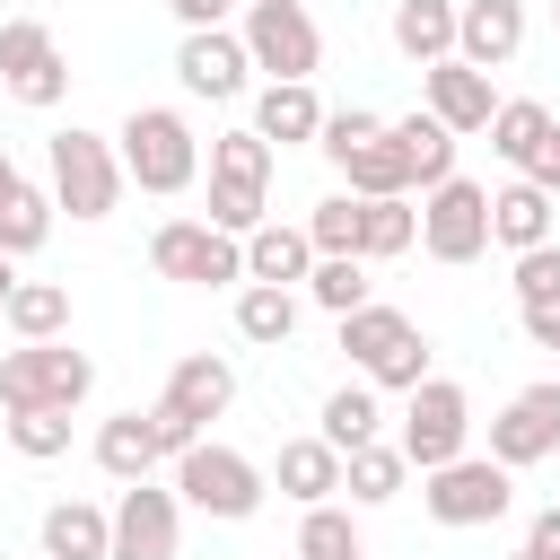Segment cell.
I'll list each match as a JSON object with an SVG mask.
<instances>
[{
    "label": "cell",
    "instance_id": "obj_1",
    "mask_svg": "<svg viewBox=\"0 0 560 560\" xmlns=\"http://www.w3.org/2000/svg\"><path fill=\"white\" fill-rule=\"evenodd\" d=\"M341 350L359 359V376L376 385V394H411V385H429V332L402 315V306H350L341 315Z\"/></svg>",
    "mask_w": 560,
    "mask_h": 560
},
{
    "label": "cell",
    "instance_id": "obj_2",
    "mask_svg": "<svg viewBox=\"0 0 560 560\" xmlns=\"http://www.w3.org/2000/svg\"><path fill=\"white\" fill-rule=\"evenodd\" d=\"M114 149H122V175H131L140 192H158V201L201 175V140H192V122H184L175 105H131L122 131H114Z\"/></svg>",
    "mask_w": 560,
    "mask_h": 560
},
{
    "label": "cell",
    "instance_id": "obj_3",
    "mask_svg": "<svg viewBox=\"0 0 560 560\" xmlns=\"http://www.w3.org/2000/svg\"><path fill=\"white\" fill-rule=\"evenodd\" d=\"M44 158H52V201H61L70 219H114V201H122L131 175H122V149H114L105 131H79V122H70V131H52Z\"/></svg>",
    "mask_w": 560,
    "mask_h": 560
},
{
    "label": "cell",
    "instance_id": "obj_4",
    "mask_svg": "<svg viewBox=\"0 0 560 560\" xmlns=\"http://www.w3.org/2000/svg\"><path fill=\"white\" fill-rule=\"evenodd\" d=\"M175 499L201 508V516H219V525H245L262 508V464L236 455V446H219V438H201V446L175 455Z\"/></svg>",
    "mask_w": 560,
    "mask_h": 560
},
{
    "label": "cell",
    "instance_id": "obj_5",
    "mask_svg": "<svg viewBox=\"0 0 560 560\" xmlns=\"http://www.w3.org/2000/svg\"><path fill=\"white\" fill-rule=\"evenodd\" d=\"M88 385H96V359L70 350V341H18V350L0 359V411H26V402H61V411H79Z\"/></svg>",
    "mask_w": 560,
    "mask_h": 560
},
{
    "label": "cell",
    "instance_id": "obj_6",
    "mask_svg": "<svg viewBox=\"0 0 560 560\" xmlns=\"http://www.w3.org/2000/svg\"><path fill=\"white\" fill-rule=\"evenodd\" d=\"M149 271L184 280V289H228V280H245V236H228L210 219H166L149 236Z\"/></svg>",
    "mask_w": 560,
    "mask_h": 560
},
{
    "label": "cell",
    "instance_id": "obj_7",
    "mask_svg": "<svg viewBox=\"0 0 560 560\" xmlns=\"http://www.w3.org/2000/svg\"><path fill=\"white\" fill-rule=\"evenodd\" d=\"M420 508H429L438 525H499V516L516 508V481H508L499 455H455V464L420 472Z\"/></svg>",
    "mask_w": 560,
    "mask_h": 560
},
{
    "label": "cell",
    "instance_id": "obj_8",
    "mask_svg": "<svg viewBox=\"0 0 560 560\" xmlns=\"http://www.w3.org/2000/svg\"><path fill=\"white\" fill-rule=\"evenodd\" d=\"M464 446H472V402H464V385H455V376L411 385V402H402V455H411L420 472H438V464H455Z\"/></svg>",
    "mask_w": 560,
    "mask_h": 560
},
{
    "label": "cell",
    "instance_id": "obj_9",
    "mask_svg": "<svg viewBox=\"0 0 560 560\" xmlns=\"http://www.w3.org/2000/svg\"><path fill=\"white\" fill-rule=\"evenodd\" d=\"M236 35H245L254 70H271V79H315V61H324V35H315L306 0H245Z\"/></svg>",
    "mask_w": 560,
    "mask_h": 560
},
{
    "label": "cell",
    "instance_id": "obj_10",
    "mask_svg": "<svg viewBox=\"0 0 560 560\" xmlns=\"http://www.w3.org/2000/svg\"><path fill=\"white\" fill-rule=\"evenodd\" d=\"M420 245H429L438 262H481V254H490V192H481L472 175L429 184V201H420Z\"/></svg>",
    "mask_w": 560,
    "mask_h": 560
},
{
    "label": "cell",
    "instance_id": "obj_11",
    "mask_svg": "<svg viewBox=\"0 0 560 560\" xmlns=\"http://www.w3.org/2000/svg\"><path fill=\"white\" fill-rule=\"evenodd\" d=\"M0 88L18 105H35V114H52L70 96V61H61V44H52L44 18H9L0 26Z\"/></svg>",
    "mask_w": 560,
    "mask_h": 560
},
{
    "label": "cell",
    "instance_id": "obj_12",
    "mask_svg": "<svg viewBox=\"0 0 560 560\" xmlns=\"http://www.w3.org/2000/svg\"><path fill=\"white\" fill-rule=\"evenodd\" d=\"M175 79H184V96L228 105V96H245L254 52H245V35H236V26H184V44H175Z\"/></svg>",
    "mask_w": 560,
    "mask_h": 560
},
{
    "label": "cell",
    "instance_id": "obj_13",
    "mask_svg": "<svg viewBox=\"0 0 560 560\" xmlns=\"http://www.w3.org/2000/svg\"><path fill=\"white\" fill-rule=\"evenodd\" d=\"M490 455L516 472V464H542V455H560V376H542V385H525L499 420H490Z\"/></svg>",
    "mask_w": 560,
    "mask_h": 560
},
{
    "label": "cell",
    "instance_id": "obj_14",
    "mask_svg": "<svg viewBox=\"0 0 560 560\" xmlns=\"http://www.w3.org/2000/svg\"><path fill=\"white\" fill-rule=\"evenodd\" d=\"M175 534H184L175 490L122 481V499H114V560H175Z\"/></svg>",
    "mask_w": 560,
    "mask_h": 560
},
{
    "label": "cell",
    "instance_id": "obj_15",
    "mask_svg": "<svg viewBox=\"0 0 560 560\" xmlns=\"http://www.w3.org/2000/svg\"><path fill=\"white\" fill-rule=\"evenodd\" d=\"M420 96H429V114L464 140V131H490V114H499V96H490V70H472L464 52H446V61H429L420 70Z\"/></svg>",
    "mask_w": 560,
    "mask_h": 560
},
{
    "label": "cell",
    "instance_id": "obj_16",
    "mask_svg": "<svg viewBox=\"0 0 560 560\" xmlns=\"http://www.w3.org/2000/svg\"><path fill=\"white\" fill-rule=\"evenodd\" d=\"M455 52L472 70H508L525 52V0H464L455 9Z\"/></svg>",
    "mask_w": 560,
    "mask_h": 560
},
{
    "label": "cell",
    "instance_id": "obj_17",
    "mask_svg": "<svg viewBox=\"0 0 560 560\" xmlns=\"http://www.w3.org/2000/svg\"><path fill=\"white\" fill-rule=\"evenodd\" d=\"M158 402L184 411L192 429H210V420H228V402H236V368H228L219 350H192V359H175V376H166Z\"/></svg>",
    "mask_w": 560,
    "mask_h": 560
},
{
    "label": "cell",
    "instance_id": "obj_18",
    "mask_svg": "<svg viewBox=\"0 0 560 560\" xmlns=\"http://www.w3.org/2000/svg\"><path fill=\"white\" fill-rule=\"evenodd\" d=\"M254 131L280 140V149H315L324 140V105H315V79H271L254 96Z\"/></svg>",
    "mask_w": 560,
    "mask_h": 560
},
{
    "label": "cell",
    "instance_id": "obj_19",
    "mask_svg": "<svg viewBox=\"0 0 560 560\" xmlns=\"http://www.w3.org/2000/svg\"><path fill=\"white\" fill-rule=\"evenodd\" d=\"M271 481H280V499H298V508H324L332 490H341V446L315 429V438H280V464H271Z\"/></svg>",
    "mask_w": 560,
    "mask_h": 560
},
{
    "label": "cell",
    "instance_id": "obj_20",
    "mask_svg": "<svg viewBox=\"0 0 560 560\" xmlns=\"http://www.w3.org/2000/svg\"><path fill=\"white\" fill-rule=\"evenodd\" d=\"M44 560H114V516L96 499H52L44 508Z\"/></svg>",
    "mask_w": 560,
    "mask_h": 560
},
{
    "label": "cell",
    "instance_id": "obj_21",
    "mask_svg": "<svg viewBox=\"0 0 560 560\" xmlns=\"http://www.w3.org/2000/svg\"><path fill=\"white\" fill-rule=\"evenodd\" d=\"M490 245H508V254H525V245H551V192L542 184H508V192H490Z\"/></svg>",
    "mask_w": 560,
    "mask_h": 560
},
{
    "label": "cell",
    "instance_id": "obj_22",
    "mask_svg": "<svg viewBox=\"0 0 560 560\" xmlns=\"http://www.w3.org/2000/svg\"><path fill=\"white\" fill-rule=\"evenodd\" d=\"M315 271V236L306 228H280V219H262L254 236H245V280H271V289H289V280H306Z\"/></svg>",
    "mask_w": 560,
    "mask_h": 560
},
{
    "label": "cell",
    "instance_id": "obj_23",
    "mask_svg": "<svg viewBox=\"0 0 560 560\" xmlns=\"http://www.w3.org/2000/svg\"><path fill=\"white\" fill-rule=\"evenodd\" d=\"M96 464H105L114 481H149V472L166 464V446H158L149 411H114V420L96 429Z\"/></svg>",
    "mask_w": 560,
    "mask_h": 560
},
{
    "label": "cell",
    "instance_id": "obj_24",
    "mask_svg": "<svg viewBox=\"0 0 560 560\" xmlns=\"http://www.w3.org/2000/svg\"><path fill=\"white\" fill-rule=\"evenodd\" d=\"M455 9H464V0H394V52L420 61V70L446 61V52H455Z\"/></svg>",
    "mask_w": 560,
    "mask_h": 560
},
{
    "label": "cell",
    "instance_id": "obj_25",
    "mask_svg": "<svg viewBox=\"0 0 560 560\" xmlns=\"http://www.w3.org/2000/svg\"><path fill=\"white\" fill-rule=\"evenodd\" d=\"M385 131H394V140H402V158H411V184H420V192H429V184H446V175H455V131H446V122H438V114H429V105H420V114H394V122H385Z\"/></svg>",
    "mask_w": 560,
    "mask_h": 560
},
{
    "label": "cell",
    "instance_id": "obj_26",
    "mask_svg": "<svg viewBox=\"0 0 560 560\" xmlns=\"http://www.w3.org/2000/svg\"><path fill=\"white\" fill-rule=\"evenodd\" d=\"M0 324H9L18 341H61V332H70V289H61V280H18L9 306H0Z\"/></svg>",
    "mask_w": 560,
    "mask_h": 560
},
{
    "label": "cell",
    "instance_id": "obj_27",
    "mask_svg": "<svg viewBox=\"0 0 560 560\" xmlns=\"http://www.w3.org/2000/svg\"><path fill=\"white\" fill-rule=\"evenodd\" d=\"M236 332H245L254 350H280V341L298 332V289H271V280H245V289H236Z\"/></svg>",
    "mask_w": 560,
    "mask_h": 560
},
{
    "label": "cell",
    "instance_id": "obj_28",
    "mask_svg": "<svg viewBox=\"0 0 560 560\" xmlns=\"http://www.w3.org/2000/svg\"><path fill=\"white\" fill-rule=\"evenodd\" d=\"M402 472H411V455H402V446H385V438H368V446H350V455H341V490H350L359 508H385V499L402 490Z\"/></svg>",
    "mask_w": 560,
    "mask_h": 560
},
{
    "label": "cell",
    "instance_id": "obj_29",
    "mask_svg": "<svg viewBox=\"0 0 560 560\" xmlns=\"http://www.w3.org/2000/svg\"><path fill=\"white\" fill-rule=\"evenodd\" d=\"M341 184H350V192H368V201L411 192V158H402V140H394V131H376L368 149H350V158H341Z\"/></svg>",
    "mask_w": 560,
    "mask_h": 560
},
{
    "label": "cell",
    "instance_id": "obj_30",
    "mask_svg": "<svg viewBox=\"0 0 560 560\" xmlns=\"http://www.w3.org/2000/svg\"><path fill=\"white\" fill-rule=\"evenodd\" d=\"M306 298L341 324L350 306H368V254H315V271H306Z\"/></svg>",
    "mask_w": 560,
    "mask_h": 560
},
{
    "label": "cell",
    "instance_id": "obj_31",
    "mask_svg": "<svg viewBox=\"0 0 560 560\" xmlns=\"http://www.w3.org/2000/svg\"><path fill=\"white\" fill-rule=\"evenodd\" d=\"M551 122H560L551 105H534V96H499V114H490V149H499L508 166H525V158H534V140H542Z\"/></svg>",
    "mask_w": 560,
    "mask_h": 560
},
{
    "label": "cell",
    "instance_id": "obj_32",
    "mask_svg": "<svg viewBox=\"0 0 560 560\" xmlns=\"http://www.w3.org/2000/svg\"><path fill=\"white\" fill-rule=\"evenodd\" d=\"M376 429H385V411H376V385H332V394H324V438H332L341 455H350V446H368Z\"/></svg>",
    "mask_w": 560,
    "mask_h": 560
},
{
    "label": "cell",
    "instance_id": "obj_33",
    "mask_svg": "<svg viewBox=\"0 0 560 560\" xmlns=\"http://www.w3.org/2000/svg\"><path fill=\"white\" fill-rule=\"evenodd\" d=\"M0 429H9V446H18L26 464H52V455H70V411H61V402H26V411H9Z\"/></svg>",
    "mask_w": 560,
    "mask_h": 560
},
{
    "label": "cell",
    "instance_id": "obj_34",
    "mask_svg": "<svg viewBox=\"0 0 560 560\" xmlns=\"http://www.w3.org/2000/svg\"><path fill=\"white\" fill-rule=\"evenodd\" d=\"M306 236H315V254H359V236H368V192L315 201V210H306Z\"/></svg>",
    "mask_w": 560,
    "mask_h": 560
},
{
    "label": "cell",
    "instance_id": "obj_35",
    "mask_svg": "<svg viewBox=\"0 0 560 560\" xmlns=\"http://www.w3.org/2000/svg\"><path fill=\"white\" fill-rule=\"evenodd\" d=\"M298 560H368V542H359V525H350V508H306V525H298Z\"/></svg>",
    "mask_w": 560,
    "mask_h": 560
},
{
    "label": "cell",
    "instance_id": "obj_36",
    "mask_svg": "<svg viewBox=\"0 0 560 560\" xmlns=\"http://www.w3.org/2000/svg\"><path fill=\"white\" fill-rule=\"evenodd\" d=\"M411 245H420V210H411L402 192L368 201V236H359V254H368V262H385V254H411Z\"/></svg>",
    "mask_w": 560,
    "mask_h": 560
},
{
    "label": "cell",
    "instance_id": "obj_37",
    "mask_svg": "<svg viewBox=\"0 0 560 560\" xmlns=\"http://www.w3.org/2000/svg\"><path fill=\"white\" fill-rule=\"evenodd\" d=\"M271 184H236V175H210V228H228V236H254L262 219H271V201H262Z\"/></svg>",
    "mask_w": 560,
    "mask_h": 560
},
{
    "label": "cell",
    "instance_id": "obj_38",
    "mask_svg": "<svg viewBox=\"0 0 560 560\" xmlns=\"http://www.w3.org/2000/svg\"><path fill=\"white\" fill-rule=\"evenodd\" d=\"M52 210H61V201H52V192H35V184H26V192H18V201H9V210H0V254H35V245H44V236H52Z\"/></svg>",
    "mask_w": 560,
    "mask_h": 560
},
{
    "label": "cell",
    "instance_id": "obj_39",
    "mask_svg": "<svg viewBox=\"0 0 560 560\" xmlns=\"http://www.w3.org/2000/svg\"><path fill=\"white\" fill-rule=\"evenodd\" d=\"M210 175L271 184V140H262V131H219V140H210Z\"/></svg>",
    "mask_w": 560,
    "mask_h": 560
},
{
    "label": "cell",
    "instance_id": "obj_40",
    "mask_svg": "<svg viewBox=\"0 0 560 560\" xmlns=\"http://www.w3.org/2000/svg\"><path fill=\"white\" fill-rule=\"evenodd\" d=\"M560 298V236L516 254V306H551Z\"/></svg>",
    "mask_w": 560,
    "mask_h": 560
},
{
    "label": "cell",
    "instance_id": "obj_41",
    "mask_svg": "<svg viewBox=\"0 0 560 560\" xmlns=\"http://www.w3.org/2000/svg\"><path fill=\"white\" fill-rule=\"evenodd\" d=\"M376 131H385V114H368V105H341V114H324V140H315V149L341 166V158H350V149H368Z\"/></svg>",
    "mask_w": 560,
    "mask_h": 560
},
{
    "label": "cell",
    "instance_id": "obj_42",
    "mask_svg": "<svg viewBox=\"0 0 560 560\" xmlns=\"http://www.w3.org/2000/svg\"><path fill=\"white\" fill-rule=\"evenodd\" d=\"M149 429H158V446H166V464H175L184 446H201V429H192L184 411H166V402H149Z\"/></svg>",
    "mask_w": 560,
    "mask_h": 560
},
{
    "label": "cell",
    "instance_id": "obj_43",
    "mask_svg": "<svg viewBox=\"0 0 560 560\" xmlns=\"http://www.w3.org/2000/svg\"><path fill=\"white\" fill-rule=\"evenodd\" d=\"M516 175H525V184H542V192H560V122H551V131L534 140V158H525Z\"/></svg>",
    "mask_w": 560,
    "mask_h": 560
},
{
    "label": "cell",
    "instance_id": "obj_44",
    "mask_svg": "<svg viewBox=\"0 0 560 560\" xmlns=\"http://www.w3.org/2000/svg\"><path fill=\"white\" fill-rule=\"evenodd\" d=\"M166 9H175L184 26H228V18L245 9V0H166Z\"/></svg>",
    "mask_w": 560,
    "mask_h": 560
},
{
    "label": "cell",
    "instance_id": "obj_45",
    "mask_svg": "<svg viewBox=\"0 0 560 560\" xmlns=\"http://www.w3.org/2000/svg\"><path fill=\"white\" fill-rule=\"evenodd\" d=\"M525 341L534 350H560V298L551 306H525Z\"/></svg>",
    "mask_w": 560,
    "mask_h": 560
},
{
    "label": "cell",
    "instance_id": "obj_46",
    "mask_svg": "<svg viewBox=\"0 0 560 560\" xmlns=\"http://www.w3.org/2000/svg\"><path fill=\"white\" fill-rule=\"evenodd\" d=\"M525 551H542V560H560V508H542V516L525 525Z\"/></svg>",
    "mask_w": 560,
    "mask_h": 560
},
{
    "label": "cell",
    "instance_id": "obj_47",
    "mask_svg": "<svg viewBox=\"0 0 560 560\" xmlns=\"http://www.w3.org/2000/svg\"><path fill=\"white\" fill-rule=\"evenodd\" d=\"M18 192H26V175H18V158H9V149H0V210H9V201H18Z\"/></svg>",
    "mask_w": 560,
    "mask_h": 560
},
{
    "label": "cell",
    "instance_id": "obj_48",
    "mask_svg": "<svg viewBox=\"0 0 560 560\" xmlns=\"http://www.w3.org/2000/svg\"><path fill=\"white\" fill-rule=\"evenodd\" d=\"M9 289H18V254H0V306H9Z\"/></svg>",
    "mask_w": 560,
    "mask_h": 560
},
{
    "label": "cell",
    "instance_id": "obj_49",
    "mask_svg": "<svg viewBox=\"0 0 560 560\" xmlns=\"http://www.w3.org/2000/svg\"><path fill=\"white\" fill-rule=\"evenodd\" d=\"M508 560H542V551H508Z\"/></svg>",
    "mask_w": 560,
    "mask_h": 560
},
{
    "label": "cell",
    "instance_id": "obj_50",
    "mask_svg": "<svg viewBox=\"0 0 560 560\" xmlns=\"http://www.w3.org/2000/svg\"><path fill=\"white\" fill-rule=\"evenodd\" d=\"M551 18H560V0H551Z\"/></svg>",
    "mask_w": 560,
    "mask_h": 560
}]
</instances>
